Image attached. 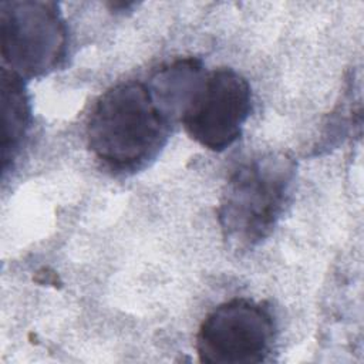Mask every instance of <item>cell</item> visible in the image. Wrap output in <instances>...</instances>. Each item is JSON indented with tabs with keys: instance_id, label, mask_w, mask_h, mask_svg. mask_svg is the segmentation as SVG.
<instances>
[{
	"instance_id": "6da1fadb",
	"label": "cell",
	"mask_w": 364,
	"mask_h": 364,
	"mask_svg": "<svg viewBox=\"0 0 364 364\" xmlns=\"http://www.w3.org/2000/svg\"><path fill=\"white\" fill-rule=\"evenodd\" d=\"M172 122L148 84L122 81L105 90L91 108L87 146L111 173L132 175L158 156Z\"/></svg>"
},
{
	"instance_id": "7a4b0ae2",
	"label": "cell",
	"mask_w": 364,
	"mask_h": 364,
	"mask_svg": "<svg viewBox=\"0 0 364 364\" xmlns=\"http://www.w3.org/2000/svg\"><path fill=\"white\" fill-rule=\"evenodd\" d=\"M296 168L289 154L270 151L247 158L230 172L216 215L232 250H253L270 236L291 196Z\"/></svg>"
},
{
	"instance_id": "3957f363",
	"label": "cell",
	"mask_w": 364,
	"mask_h": 364,
	"mask_svg": "<svg viewBox=\"0 0 364 364\" xmlns=\"http://www.w3.org/2000/svg\"><path fill=\"white\" fill-rule=\"evenodd\" d=\"M0 37L3 67L23 80L54 71L67 55V26L53 1H3Z\"/></svg>"
},
{
	"instance_id": "277c9868",
	"label": "cell",
	"mask_w": 364,
	"mask_h": 364,
	"mask_svg": "<svg viewBox=\"0 0 364 364\" xmlns=\"http://www.w3.org/2000/svg\"><path fill=\"white\" fill-rule=\"evenodd\" d=\"M276 330L266 303L236 297L203 318L196 334V354L206 364L262 363L273 350Z\"/></svg>"
},
{
	"instance_id": "5b68a950",
	"label": "cell",
	"mask_w": 364,
	"mask_h": 364,
	"mask_svg": "<svg viewBox=\"0 0 364 364\" xmlns=\"http://www.w3.org/2000/svg\"><path fill=\"white\" fill-rule=\"evenodd\" d=\"M250 111L247 80L233 68L219 67L203 74L179 121L200 146L222 152L240 136Z\"/></svg>"
},
{
	"instance_id": "8992f818",
	"label": "cell",
	"mask_w": 364,
	"mask_h": 364,
	"mask_svg": "<svg viewBox=\"0 0 364 364\" xmlns=\"http://www.w3.org/2000/svg\"><path fill=\"white\" fill-rule=\"evenodd\" d=\"M1 159L3 172H6L18 155L23 139L27 135L31 122V109L23 78L4 67H1Z\"/></svg>"
}]
</instances>
